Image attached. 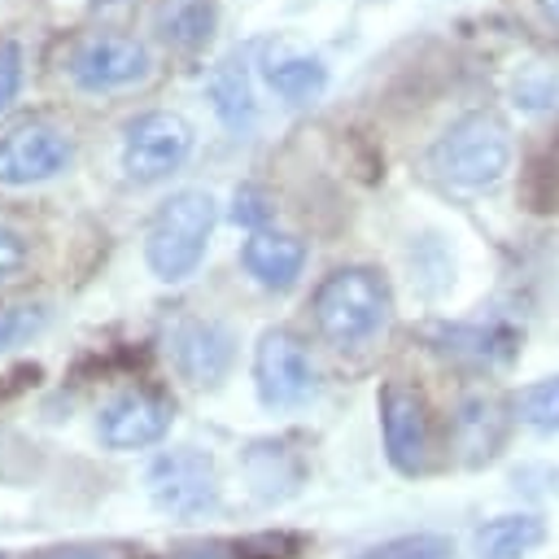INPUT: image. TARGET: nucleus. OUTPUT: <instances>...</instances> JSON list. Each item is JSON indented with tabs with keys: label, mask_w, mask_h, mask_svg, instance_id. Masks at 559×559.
Wrapping results in <instances>:
<instances>
[{
	"label": "nucleus",
	"mask_w": 559,
	"mask_h": 559,
	"mask_svg": "<svg viewBox=\"0 0 559 559\" xmlns=\"http://www.w3.org/2000/svg\"><path fill=\"white\" fill-rule=\"evenodd\" d=\"M210 227H214V201L210 192H175L170 201H162V210L153 214L148 223V240H144V258L153 266L157 280H183L192 275V266L201 262L205 253V240H210Z\"/></svg>",
	"instance_id": "f257e3e1"
},
{
	"label": "nucleus",
	"mask_w": 559,
	"mask_h": 559,
	"mask_svg": "<svg viewBox=\"0 0 559 559\" xmlns=\"http://www.w3.org/2000/svg\"><path fill=\"white\" fill-rule=\"evenodd\" d=\"M389 314V288L367 266L332 271L314 293V323L332 345L367 341Z\"/></svg>",
	"instance_id": "f03ea898"
},
{
	"label": "nucleus",
	"mask_w": 559,
	"mask_h": 559,
	"mask_svg": "<svg viewBox=\"0 0 559 559\" xmlns=\"http://www.w3.org/2000/svg\"><path fill=\"white\" fill-rule=\"evenodd\" d=\"M432 170L463 188H489L511 166V140L507 127L493 114H467L459 118L428 153Z\"/></svg>",
	"instance_id": "7ed1b4c3"
},
{
	"label": "nucleus",
	"mask_w": 559,
	"mask_h": 559,
	"mask_svg": "<svg viewBox=\"0 0 559 559\" xmlns=\"http://www.w3.org/2000/svg\"><path fill=\"white\" fill-rule=\"evenodd\" d=\"M192 148V127L179 118V114H166V109H153V114H140L131 127H127V140H122V170L135 179V183H153V179H166Z\"/></svg>",
	"instance_id": "20e7f679"
},
{
	"label": "nucleus",
	"mask_w": 559,
	"mask_h": 559,
	"mask_svg": "<svg viewBox=\"0 0 559 559\" xmlns=\"http://www.w3.org/2000/svg\"><path fill=\"white\" fill-rule=\"evenodd\" d=\"M253 380L266 406H297L314 389V367L293 332H266L253 354Z\"/></svg>",
	"instance_id": "39448f33"
},
{
	"label": "nucleus",
	"mask_w": 559,
	"mask_h": 559,
	"mask_svg": "<svg viewBox=\"0 0 559 559\" xmlns=\"http://www.w3.org/2000/svg\"><path fill=\"white\" fill-rule=\"evenodd\" d=\"M148 74V52L140 39L131 35H87L74 52H70V79L87 92H105V87H122Z\"/></svg>",
	"instance_id": "423d86ee"
},
{
	"label": "nucleus",
	"mask_w": 559,
	"mask_h": 559,
	"mask_svg": "<svg viewBox=\"0 0 559 559\" xmlns=\"http://www.w3.org/2000/svg\"><path fill=\"white\" fill-rule=\"evenodd\" d=\"M70 162V140L48 122H17L0 135V183H39Z\"/></svg>",
	"instance_id": "0eeeda50"
},
{
	"label": "nucleus",
	"mask_w": 559,
	"mask_h": 559,
	"mask_svg": "<svg viewBox=\"0 0 559 559\" xmlns=\"http://www.w3.org/2000/svg\"><path fill=\"white\" fill-rule=\"evenodd\" d=\"M148 485L157 507L175 515H197L214 502V467L197 450H170L148 467Z\"/></svg>",
	"instance_id": "6e6552de"
},
{
	"label": "nucleus",
	"mask_w": 559,
	"mask_h": 559,
	"mask_svg": "<svg viewBox=\"0 0 559 559\" xmlns=\"http://www.w3.org/2000/svg\"><path fill=\"white\" fill-rule=\"evenodd\" d=\"M170 397L162 393H148V389H131V393H118L105 411H100V441L114 445V450H140V445H153L166 428H170Z\"/></svg>",
	"instance_id": "1a4fd4ad"
},
{
	"label": "nucleus",
	"mask_w": 559,
	"mask_h": 559,
	"mask_svg": "<svg viewBox=\"0 0 559 559\" xmlns=\"http://www.w3.org/2000/svg\"><path fill=\"white\" fill-rule=\"evenodd\" d=\"M380 424H384V450L402 472H419L428 454V415L424 397L406 384H384L380 393Z\"/></svg>",
	"instance_id": "9d476101"
},
{
	"label": "nucleus",
	"mask_w": 559,
	"mask_h": 559,
	"mask_svg": "<svg viewBox=\"0 0 559 559\" xmlns=\"http://www.w3.org/2000/svg\"><path fill=\"white\" fill-rule=\"evenodd\" d=\"M175 358L188 380L214 384L231 362V336L218 323H183L175 332Z\"/></svg>",
	"instance_id": "9b49d317"
},
{
	"label": "nucleus",
	"mask_w": 559,
	"mask_h": 559,
	"mask_svg": "<svg viewBox=\"0 0 559 559\" xmlns=\"http://www.w3.org/2000/svg\"><path fill=\"white\" fill-rule=\"evenodd\" d=\"M301 262H306L301 240L280 236V231H258L245 245V271L262 288H293L297 275H301Z\"/></svg>",
	"instance_id": "f8f14e48"
},
{
	"label": "nucleus",
	"mask_w": 559,
	"mask_h": 559,
	"mask_svg": "<svg viewBox=\"0 0 559 559\" xmlns=\"http://www.w3.org/2000/svg\"><path fill=\"white\" fill-rule=\"evenodd\" d=\"M262 74H266V83H271L284 100H293V105H301V100L319 96V92H323V83H328L323 61H319V57H310V52H297V48H275V52H266Z\"/></svg>",
	"instance_id": "ddd939ff"
},
{
	"label": "nucleus",
	"mask_w": 559,
	"mask_h": 559,
	"mask_svg": "<svg viewBox=\"0 0 559 559\" xmlns=\"http://www.w3.org/2000/svg\"><path fill=\"white\" fill-rule=\"evenodd\" d=\"M537 542H542V524L533 515H502V520L485 524L476 537L480 559H524Z\"/></svg>",
	"instance_id": "4468645a"
},
{
	"label": "nucleus",
	"mask_w": 559,
	"mask_h": 559,
	"mask_svg": "<svg viewBox=\"0 0 559 559\" xmlns=\"http://www.w3.org/2000/svg\"><path fill=\"white\" fill-rule=\"evenodd\" d=\"M502 406L493 402V397H472L463 411H459V437H463V445L480 459H489L493 454V445H498V437H502V415H498Z\"/></svg>",
	"instance_id": "2eb2a0df"
},
{
	"label": "nucleus",
	"mask_w": 559,
	"mask_h": 559,
	"mask_svg": "<svg viewBox=\"0 0 559 559\" xmlns=\"http://www.w3.org/2000/svg\"><path fill=\"white\" fill-rule=\"evenodd\" d=\"M166 39L179 44V48H201L210 39V26H214V4L210 0H175L166 22H162Z\"/></svg>",
	"instance_id": "dca6fc26"
},
{
	"label": "nucleus",
	"mask_w": 559,
	"mask_h": 559,
	"mask_svg": "<svg viewBox=\"0 0 559 559\" xmlns=\"http://www.w3.org/2000/svg\"><path fill=\"white\" fill-rule=\"evenodd\" d=\"M445 341H454V345H445L450 354H463L472 362H502L515 349V336L502 328H472V332L454 328V332H445Z\"/></svg>",
	"instance_id": "f3484780"
},
{
	"label": "nucleus",
	"mask_w": 559,
	"mask_h": 559,
	"mask_svg": "<svg viewBox=\"0 0 559 559\" xmlns=\"http://www.w3.org/2000/svg\"><path fill=\"white\" fill-rule=\"evenodd\" d=\"M210 96L218 105V114L236 127L240 118H249V83H245V70L236 61H223L210 79Z\"/></svg>",
	"instance_id": "a211bd4d"
},
{
	"label": "nucleus",
	"mask_w": 559,
	"mask_h": 559,
	"mask_svg": "<svg viewBox=\"0 0 559 559\" xmlns=\"http://www.w3.org/2000/svg\"><path fill=\"white\" fill-rule=\"evenodd\" d=\"M515 411H520V419H524L528 428H537V432H555V428H559V376H555V380H537V384H528V389L520 393Z\"/></svg>",
	"instance_id": "6ab92c4d"
},
{
	"label": "nucleus",
	"mask_w": 559,
	"mask_h": 559,
	"mask_svg": "<svg viewBox=\"0 0 559 559\" xmlns=\"http://www.w3.org/2000/svg\"><path fill=\"white\" fill-rule=\"evenodd\" d=\"M275 546L280 542H271V537H262V542H192L162 559H275L271 555Z\"/></svg>",
	"instance_id": "aec40b11"
},
{
	"label": "nucleus",
	"mask_w": 559,
	"mask_h": 559,
	"mask_svg": "<svg viewBox=\"0 0 559 559\" xmlns=\"http://www.w3.org/2000/svg\"><path fill=\"white\" fill-rule=\"evenodd\" d=\"M362 559H450V542L445 537H432V533H415V537H397Z\"/></svg>",
	"instance_id": "412c9836"
},
{
	"label": "nucleus",
	"mask_w": 559,
	"mask_h": 559,
	"mask_svg": "<svg viewBox=\"0 0 559 559\" xmlns=\"http://www.w3.org/2000/svg\"><path fill=\"white\" fill-rule=\"evenodd\" d=\"M39 323H44L39 310H31V306H4V310H0V349L17 345V341L31 336Z\"/></svg>",
	"instance_id": "4be33fe9"
},
{
	"label": "nucleus",
	"mask_w": 559,
	"mask_h": 559,
	"mask_svg": "<svg viewBox=\"0 0 559 559\" xmlns=\"http://www.w3.org/2000/svg\"><path fill=\"white\" fill-rule=\"evenodd\" d=\"M22 87V48L17 44H0V109L13 105Z\"/></svg>",
	"instance_id": "5701e85b"
},
{
	"label": "nucleus",
	"mask_w": 559,
	"mask_h": 559,
	"mask_svg": "<svg viewBox=\"0 0 559 559\" xmlns=\"http://www.w3.org/2000/svg\"><path fill=\"white\" fill-rule=\"evenodd\" d=\"M26 266V240L13 227H0V284Z\"/></svg>",
	"instance_id": "b1692460"
},
{
	"label": "nucleus",
	"mask_w": 559,
	"mask_h": 559,
	"mask_svg": "<svg viewBox=\"0 0 559 559\" xmlns=\"http://www.w3.org/2000/svg\"><path fill=\"white\" fill-rule=\"evenodd\" d=\"M236 218H240V223H262V218H266V205H262V197H258L253 188L236 192Z\"/></svg>",
	"instance_id": "393cba45"
},
{
	"label": "nucleus",
	"mask_w": 559,
	"mask_h": 559,
	"mask_svg": "<svg viewBox=\"0 0 559 559\" xmlns=\"http://www.w3.org/2000/svg\"><path fill=\"white\" fill-rule=\"evenodd\" d=\"M39 559H114V555L100 546H70V550H44Z\"/></svg>",
	"instance_id": "a878e982"
},
{
	"label": "nucleus",
	"mask_w": 559,
	"mask_h": 559,
	"mask_svg": "<svg viewBox=\"0 0 559 559\" xmlns=\"http://www.w3.org/2000/svg\"><path fill=\"white\" fill-rule=\"evenodd\" d=\"M542 13H546L555 26H559V0H542Z\"/></svg>",
	"instance_id": "bb28decb"
}]
</instances>
